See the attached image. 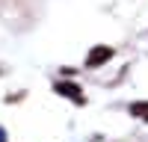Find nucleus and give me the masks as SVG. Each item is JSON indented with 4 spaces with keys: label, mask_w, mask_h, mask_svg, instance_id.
I'll return each instance as SVG.
<instances>
[{
    "label": "nucleus",
    "mask_w": 148,
    "mask_h": 142,
    "mask_svg": "<svg viewBox=\"0 0 148 142\" xmlns=\"http://www.w3.org/2000/svg\"><path fill=\"white\" fill-rule=\"evenodd\" d=\"M130 115H139V118H145V122H148V104H145V101L130 104Z\"/></svg>",
    "instance_id": "nucleus-3"
},
{
    "label": "nucleus",
    "mask_w": 148,
    "mask_h": 142,
    "mask_svg": "<svg viewBox=\"0 0 148 142\" xmlns=\"http://www.w3.org/2000/svg\"><path fill=\"white\" fill-rule=\"evenodd\" d=\"M0 142H6V130L3 127H0Z\"/></svg>",
    "instance_id": "nucleus-4"
},
{
    "label": "nucleus",
    "mask_w": 148,
    "mask_h": 142,
    "mask_svg": "<svg viewBox=\"0 0 148 142\" xmlns=\"http://www.w3.org/2000/svg\"><path fill=\"white\" fill-rule=\"evenodd\" d=\"M110 56H113V47L98 44V47H92V51H89V56H86V68H98V65H104Z\"/></svg>",
    "instance_id": "nucleus-2"
},
{
    "label": "nucleus",
    "mask_w": 148,
    "mask_h": 142,
    "mask_svg": "<svg viewBox=\"0 0 148 142\" xmlns=\"http://www.w3.org/2000/svg\"><path fill=\"white\" fill-rule=\"evenodd\" d=\"M53 92H59L62 98H68V101H74V104H83V101H86L83 92H80V86H77V83H68V80H59L56 86H53Z\"/></svg>",
    "instance_id": "nucleus-1"
}]
</instances>
